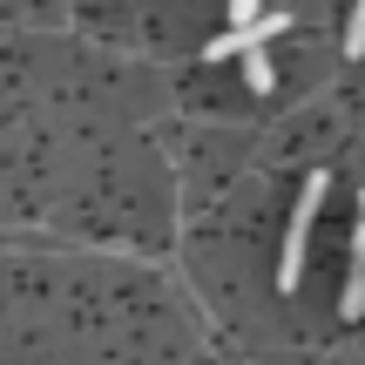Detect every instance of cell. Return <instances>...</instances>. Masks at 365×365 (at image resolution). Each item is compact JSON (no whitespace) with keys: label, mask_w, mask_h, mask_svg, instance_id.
<instances>
[{"label":"cell","mask_w":365,"mask_h":365,"mask_svg":"<svg viewBox=\"0 0 365 365\" xmlns=\"http://www.w3.org/2000/svg\"><path fill=\"white\" fill-rule=\"evenodd\" d=\"M244 81L250 88H271V54L264 48H244Z\"/></svg>","instance_id":"obj_3"},{"label":"cell","mask_w":365,"mask_h":365,"mask_svg":"<svg viewBox=\"0 0 365 365\" xmlns=\"http://www.w3.org/2000/svg\"><path fill=\"white\" fill-rule=\"evenodd\" d=\"M318 196H325V176H312V182H304L298 210H291L284 257H277V291H298V271H304V244H312V217H318Z\"/></svg>","instance_id":"obj_1"},{"label":"cell","mask_w":365,"mask_h":365,"mask_svg":"<svg viewBox=\"0 0 365 365\" xmlns=\"http://www.w3.org/2000/svg\"><path fill=\"white\" fill-rule=\"evenodd\" d=\"M345 54H365V0L352 7V27H345Z\"/></svg>","instance_id":"obj_4"},{"label":"cell","mask_w":365,"mask_h":365,"mask_svg":"<svg viewBox=\"0 0 365 365\" xmlns=\"http://www.w3.org/2000/svg\"><path fill=\"white\" fill-rule=\"evenodd\" d=\"M339 318H365V271H345V291H339Z\"/></svg>","instance_id":"obj_2"},{"label":"cell","mask_w":365,"mask_h":365,"mask_svg":"<svg viewBox=\"0 0 365 365\" xmlns=\"http://www.w3.org/2000/svg\"><path fill=\"white\" fill-rule=\"evenodd\" d=\"M257 14H264L257 0H230V21H237V27H250V21H257Z\"/></svg>","instance_id":"obj_5"}]
</instances>
